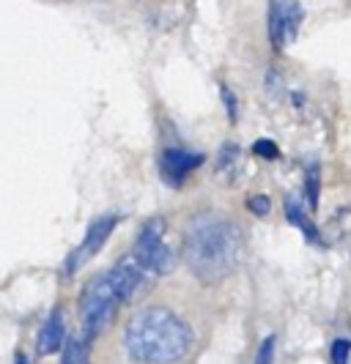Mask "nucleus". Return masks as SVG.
I'll return each mask as SVG.
<instances>
[{"instance_id": "obj_2", "label": "nucleus", "mask_w": 351, "mask_h": 364, "mask_svg": "<svg viewBox=\"0 0 351 364\" xmlns=\"http://www.w3.org/2000/svg\"><path fill=\"white\" fill-rule=\"evenodd\" d=\"M192 348V328L167 307L132 315L124 328V350L135 364H176Z\"/></svg>"}, {"instance_id": "obj_8", "label": "nucleus", "mask_w": 351, "mask_h": 364, "mask_svg": "<svg viewBox=\"0 0 351 364\" xmlns=\"http://www.w3.org/2000/svg\"><path fill=\"white\" fill-rule=\"evenodd\" d=\"M115 225H118V217L96 219L91 228H88V233H85V238H83V244L74 250L72 260H69V272H66V274H74L77 269H83V266H85L91 257L99 255V250L105 247V241L112 236Z\"/></svg>"}, {"instance_id": "obj_10", "label": "nucleus", "mask_w": 351, "mask_h": 364, "mask_svg": "<svg viewBox=\"0 0 351 364\" xmlns=\"http://www.w3.org/2000/svg\"><path fill=\"white\" fill-rule=\"evenodd\" d=\"M241 167V151L236 146H225L217 156V176H222L225 181H234L239 176Z\"/></svg>"}, {"instance_id": "obj_1", "label": "nucleus", "mask_w": 351, "mask_h": 364, "mask_svg": "<svg viewBox=\"0 0 351 364\" xmlns=\"http://www.w3.org/2000/svg\"><path fill=\"white\" fill-rule=\"evenodd\" d=\"M241 241L239 228L225 217L217 214H201L187 225L182 255L187 269L195 279L204 285H217L236 272L241 260Z\"/></svg>"}, {"instance_id": "obj_11", "label": "nucleus", "mask_w": 351, "mask_h": 364, "mask_svg": "<svg viewBox=\"0 0 351 364\" xmlns=\"http://www.w3.org/2000/svg\"><path fill=\"white\" fill-rule=\"evenodd\" d=\"M285 217H288V222H291V225H296V228H299V230H302L308 238H315L313 222L308 219V214L302 211V205H299L294 198H288V200H285Z\"/></svg>"}, {"instance_id": "obj_16", "label": "nucleus", "mask_w": 351, "mask_h": 364, "mask_svg": "<svg viewBox=\"0 0 351 364\" xmlns=\"http://www.w3.org/2000/svg\"><path fill=\"white\" fill-rule=\"evenodd\" d=\"M308 200L315 208V203H318V170L315 167L308 170Z\"/></svg>"}, {"instance_id": "obj_9", "label": "nucleus", "mask_w": 351, "mask_h": 364, "mask_svg": "<svg viewBox=\"0 0 351 364\" xmlns=\"http://www.w3.org/2000/svg\"><path fill=\"white\" fill-rule=\"evenodd\" d=\"M66 343V328H63V318H61V312H53L50 315V321L41 326V331H38V353H56L58 348Z\"/></svg>"}, {"instance_id": "obj_14", "label": "nucleus", "mask_w": 351, "mask_h": 364, "mask_svg": "<svg viewBox=\"0 0 351 364\" xmlns=\"http://www.w3.org/2000/svg\"><path fill=\"white\" fill-rule=\"evenodd\" d=\"M351 356V343L349 340H337L332 346V364H349Z\"/></svg>"}, {"instance_id": "obj_6", "label": "nucleus", "mask_w": 351, "mask_h": 364, "mask_svg": "<svg viewBox=\"0 0 351 364\" xmlns=\"http://www.w3.org/2000/svg\"><path fill=\"white\" fill-rule=\"evenodd\" d=\"M204 164V154H192L187 148H167L159 156V173L167 186H184L187 178Z\"/></svg>"}, {"instance_id": "obj_12", "label": "nucleus", "mask_w": 351, "mask_h": 364, "mask_svg": "<svg viewBox=\"0 0 351 364\" xmlns=\"http://www.w3.org/2000/svg\"><path fill=\"white\" fill-rule=\"evenodd\" d=\"M63 364H91V359H88V348H85L83 340H77V337H69V340H66Z\"/></svg>"}, {"instance_id": "obj_5", "label": "nucleus", "mask_w": 351, "mask_h": 364, "mask_svg": "<svg viewBox=\"0 0 351 364\" xmlns=\"http://www.w3.org/2000/svg\"><path fill=\"white\" fill-rule=\"evenodd\" d=\"M302 17H305V11H302V6H299L296 0H278V3L272 6L269 33H272V44H275L278 50L288 47L296 38L299 25H302Z\"/></svg>"}, {"instance_id": "obj_7", "label": "nucleus", "mask_w": 351, "mask_h": 364, "mask_svg": "<svg viewBox=\"0 0 351 364\" xmlns=\"http://www.w3.org/2000/svg\"><path fill=\"white\" fill-rule=\"evenodd\" d=\"M146 269L137 263V257L135 255H127L121 257L115 266L110 269V274H108V279H110L112 291H115V296H118V301H132L137 293H140V288L146 285Z\"/></svg>"}, {"instance_id": "obj_3", "label": "nucleus", "mask_w": 351, "mask_h": 364, "mask_svg": "<svg viewBox=\"0 0 351 364\" xmlns=\"http://www.w3.org/2000/svg\"><path fill=\"white\" fill-rule=\"evenodd\" d=\"M118 304L121 301H118L108 277H93L85 285V291L80 296V318H83V328H85L88 340L99 337L105 328L110 326Z\"/></svg>"}, {"instance_id": "obj_4", "label": "nucleus", "mask_w": 351, "mask_h": 364, "mask_svg": "<svg viewBox=\"0 0 351 364\" xmlns=\"http://www.w3.org/2000/svg\"><path fill=\"white\" fill-rule=\"evenodd\" d=\"M132 255L137 257V263L148 274H157V277L170 274L173 263H176V255L165 244V219H148L146 225L140 228V233H137Z\"/></svg>"}, {"instance_id": "obj_15", "label": "nucleus", "mask_w": 351, "mask_h": 364, "mask_svg": "<svg viewBox=\"0 0 351 364\" xmlns=\"http://www.w3.org/2000/svg\"><path fill=\"white\" fill-rule=\"evenodd\" d=\"M253 151H256L258 156H263V159H278V156H280L278 146H275L272 140H266V137H263V140H258V143L253 146Z\"/></svg>"}, {"instance_id": "obj_19", "label": "nucleus", "mask_w": 351, "mask_h": 364, "mask_svg": "<svg viewBox=\"0 0 351 364\" xmlns=\"http://www.w3.org/2000/svg\"><path fill=\"white\" fill-rule=\"evenodd\" d=\"M14 364H31V362H28L25 356H17V362H14Z\"/></svg>"}, {"instance_id": "obj_18", "label": "nucleus", "mask_w": 351, "mask_h": 364, "mask_svg": "<svg viewBox=\"0 0 351 364\" xmlns=\"http://www.w3.org/2000/svg\"><path fill=\"white\" fill-rule=\"evenodd\" d=\"M222 96H225V105H228V115H231V121H236V99H234V93L228 91V88H222Z\"/></svg>"}, {"instance_id": "obj_17", "label": "nucleus", "mask_w": 351, "mask_h": 364, "mask_svg": "<svg viewBox=\"0 0 351 364\" xmlns=\"http://www.w3.org/2000/svg\"><path fill=\"white\" fill-rule=\"evenodd\" d=\"M247 205H250V211L258 214V217H266V214H269V198H263V195H253V198L247 200Z\"/></svg>"}, {"instance_id": "obj_13", "label": "nucleus", "mask_w": 351, "mask_h": 364, "mask_svg": "<svg viewBox=\"0 0 351 364\" xmlns=\"http://www.w3.org/2000/svg\"><path fill=\"white\" fill-rule=\"evenodd\" d=\"M275 334L272 337H266L263 343H261L258 348V359H256V364H275Z\"/></svg>"}]
</instances>
